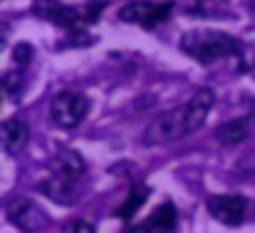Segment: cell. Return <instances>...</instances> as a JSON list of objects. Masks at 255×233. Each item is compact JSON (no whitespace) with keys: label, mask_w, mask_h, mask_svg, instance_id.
Returning <instances> with one entry per match:
<instances>
[{"label":"cell","mask_w":255,"mask_h":233,"mask_svg":"<svg viewBox=\"0 0 255 233\" xmlns=\"http://www.w3.org/2000/svg\"><path fill=\"white\" fill-rule=\"evenodd\" d=\"M66 233H96V228L91 225V222H85V220H74Z\"/></svg>","instance_id":"obj_17"},{"label":"cell","mask_w":255,"mask_h":233,"mask_svg":"<svg viewBox=\"0 0 255 233\" xmlns=\"http://www.w3.org/2000/svg\"><path fill=\"white\" fill-rule=\"evenodd\" d=\"M88 116V99L83 94H74V91H63L52 99L50 107V118L63 129H74L83 118Z\"/></svg>","instance_id":"obj_3"},{"label":"cell","mask_w":255,"mask_h":233,"mask_svg":"<svg viewBox=\"0 0 255 233\" xmlns=\"http://www.w3.org/2000/svg\"><path fill=\"white\" fill-rule=\"evenodd\" d=\"M211 105H214V94L209 88L198 91L181 107H173V110H165L162 116H156L154 123L145 129L143 140L148 145H162V143H173V140H181L187 134L198 132L206 123V118H209Z\"/></svg>","instance_id":"obj_1"},{"label":"cell","mask_w":255,"mask_h":233,"mask_svg":"<svg viewBox=\"0 0 255 233\" xmlns=\"http://www.w3.org/2000/svg\"><path fill=\"white\" fill-rule=\"evenodd\" d=\"M0 137H3V148H6V154H19V151L28 145V123L19 121V118H8L6 123H3V129H0Z\"/></svg>","instance_id":"obj_10"},{"label":"cell","mask_w":255,"mask_h":233,"mask_svg":"<svg viewBox=\"0 0 255 233\" xmlns=\"http://www.w3.org/2000/svg\"><path fill=\"white\" fill-rule=\"evenodd\" d=\"M242 72L255 74V44H242Z\"/></svg>","instance_id":"obj_15"},{"label":"cell","mask_w":255,"mask_h":233,"mask_svg":"<svg viewBox=\"0 0 255 233\" xmlns=\"http://www.w3.org/2000/svg\"><path fill=\"white\" fill-rule=\"evenodd\" d=\"M181 50L198 63H214L242 52V41L222 30H189L181 36Z\"/></svg>","instance_id":"obj_2"},{"label":"cell","mask_w":255,"mask_h":233,"mask_svg":"<svg viewBox=\"0 0 255 233\" xmlns=\"http://www.w3.org/2000/svg\"><path fill=\"white\" fill-rule=\"evenodd\" d=\"M145 198H148V189H145V187H134L132 192H129V198L118 206V217H121V220H129V217H132L134 211L143 206Z\"/></svg>","instance_id":"obj_13"},{"label":"cell","mask_w":255,"mask_h":233,"mask_svg":"<svg viewBox=\"0 0 255 233\" xmlns=\"http://www.w3.org/2000/svg\"><path fill=\"white\" fill-rule=\"evenodd\" d=\"M30 58H33V47L30 44H17L14 47V61H17V66H28Z\"/></svg>","instance_id":"obj_16"},{"label":"cell","mask_w":255,"mask_h":233,"mask_svg":"<svg viewBox=\"0 0 255 233\" xmlns=\"http://www.w3.org/2000/svg\"><path fill=\"white\" fill-rule=\"evenodd\" d=\"M50 173L58 176V178H66V181H77V178L85 173V162H83V156H80L77 151L63 148V151H58V154L52 156Z\"/></svg>","instance_id":"obj_9"},{"label":"cell","mask_w":255,"mask_h":233,"mask_svg":"<svg viewBox=\"0 0 255 233\" xmlns=\"http://www.w3.org/2000/svg\"><path fill=\"white\" fill-rule=\"evenodd\" d=\"M176 228H178L176 206L165 200L145 222H140V225H134V228H127L124 233H176Z\"/></svg>","instance_id":"obj_8"},{"label":"cell","mask_w":255,"mask_h":233,"mask_svg":"<svg viewBox=\"0 0 255 233\" xmlns=\"http://www.w3.org/2000/svg\"><path fill=\"white\" fill-rule=\"evenodd\" d=\"M8 220L19 228V231H41L47 225V214L41 206L30 198H14L8 203Z\"/></svg>","instance_id":"obj_6"},{"label":"cell","mask_w":255,"mask_h":233,"mask_svg":"<svg viewBox=\"0 0 255 233\" xmlns=\"http://www.w3.org/2000/svg\"><path fill=\"white\" fill-rule=\"evenodd\" d=\"M206 206H209V214L222 225H239L247 217V200L242 195H214Z\"/></svg>","instance_id":"obj_7"},{"label":"cell","mask_w":255,"mask_h":233,"mask_svg":"<svg viewBox=\"0 0 255 233\" xmlns=\"http://www.w3.org/2000/svg\"><path fill=\"white\" fill-rule=\"evenodd\" d=\"M3 91H6L8 99H19V94H22V77H19L17 72H8L6 77H3Z\"/></svg>","instance_id":"obj_14"},{"label":"cell","mask_w":255,"mask_h":233,"mask_svg":"<svg viewBox=\"0 0 255 233\" xmlns=\"http://www.w3.org/2000/svg\"><path fill=\"white\" fill-rule=\"evenodd\" d=\"M173 11V3H151V0H134V3H127L118 11V19L121 22H134L143 25V28H154V25L165 22Z\"/></svg>","instance_id":"obj_4"},{"label":"cell","mask_w":255,"mask_h":233,"mask_svg":"<svg viewBox=\"0 0 255 233\" xmlns=\"http://www.w3.org/2000/svg\"><path fill=\"white\" fill-rule=\"evenodd\" d=\"M33 14L66 30H74L80 22H85V11L74 6H63L58 0H33Z\"/></svg>","instance_id":"obj_5"},{"label":"cell","mask_w":255,"mask_h":233,"mask_svg":"<svg viewBox=\"0 0 255 233\" xmlns=\"http://www.w3.org/2000/svg\"><path fill=\"white\" fill-rule=\"evenodd\" d=\"M253 132H255V123L250 118H236V121H228L217 129V140L222 145H239L247 137H253Z\"/></svg>","instance_id":"obj_11"},{"label":"cell","mask_w":255,"mask_h":233,"mask_svg":"<svg viewBox=\"0 0 255 233\" xmlns=\"http://www.w3.org/2000/svg\"><path fill=\"white\" fill-rule=\"evenodd\" d=\"M41 192L50 195L52 200H58V203H72V200H74V181L50 176L44 184H41Z\"/></svg>","instance_id":"obj_12"}]
</instances>
